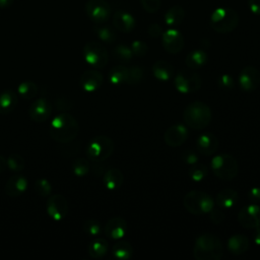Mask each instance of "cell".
<instances>
[{"instance_id": "1", "label": "cell", "mask_w": 260, "mask_h": 260, "mask_svg": "<svg viewBox=\"0 0 260 260\" xmlns=\"http://www.w3.org/2000/svg\"><path fill=\"white\" fill-rule=\"evenodd\" d=\"M79 133L77 120L66 112L56 115L50 123L49 135L58 143H69L73 141Z\"/></svg>"}, {"instance_id": "2", "label": "cell", "mask_w": 260, "mask_h": 260, "mask_svg": "<svg viewBox=\"0 0 260 260\" xmlns=\"http://www.w3.org/2000/svg\"><path fill=\"white\" fill-rule=\"evenodd\" d=\"M193 256L196 260H220L223 256L222 242L213 234H202L194 243Z\"/></svg>"}, {"instance_id": "3", "label": "cell", "mask_w": 260, "mask_h": 260, "mask_svg": "<svg viewBox=\"0 0 260 260\" xmlns=\"http://www.w3.org/2000/svg\"><path fill=\"white\" fill-rule=\"evenodd\" d=\"M212 119V113L209 106L203 102L196 101L190 103L183 112V120L187 127L194 130L206 128Z\"/></svg>"}, {"instance_id": "4", "label": "cell", "mask_w": 260, "mask_h": 260, "mask_svg": "<svg viewBox=\"0 0 260 260\" xmlns=\"http://www.w3.org/2000/svg\"><path fill=\"white\" fill-rule=\"evenodd\" d=\"M238 13L229 7H218L213 10L209 18L210 27L218 34L233 31L239 24Z\"/></svg>"}, {"instance_id": "5", "label": "cell", "mask_w": 260, "mask_h": 260, "mask_svg": "<svg viewBox=\"0 0 260 260\" xmlns=\"http://www.w3.org/2000/svg\"><path fill=\"white\" fill-rule=\"evenodd\" d=\"M213 198L206 192L193 190L188 192L183 198V205L186 210L195 215L209 213L214 208Z\"/></svg>"}, {"instance_id": "6", "label": "cell", "mask_w": 260, "mask_h": 260, "mask_svg": "<svg viewBox=\"0 0 260 260\" xmlns=\"http://www.w3.org/2000/svg\"><path fill=\"white\" fill-rule=\"evenodd\" d=\"M115 149L114 141L105 135L93 137L86 146V157L92 162H102L109 158Z\"/></svg>"}, {"instance_id": "7", "label": "cell", "mask_w": 260, "mask_h": 260, "mask_svg": "<svg viewBox=\"0 0 260 260\" xmlns=\"http://www.w3.org/2000/svg\"><path fill=\"white\" fill-rule=\"evenodd\" d=\"M213 174L220 180L231 181L235 179L239 172V165L236 158L229 153L215 155L210 162Z\"/></svg>"}, {"instance_id": "8", "label": "cell", "mask_w": 260, "mask_h": 260, "mask_svg": "<svg viewBox=\"0 0 260 260\" xmlns=\"http://www.w3.org/2000/svg\"><path fill=\"white\" fill-rule=\"evenodd\" d=\"M83 58L85 62L93 68H104L109 61V53L106 48L99 42L91 41L83 47Z\"/></svg>"}, {"instance_id": "9", "label": "cell", "mask_w": 260, "mask_h": 260, "mask_svg": "<svg viewBox=\"0 0 260 260\" xmlns=\"http://www.w3.org/2000/svg\"><path fill=\"white\" fill-rule=\"evenodd\" d=\"M175 88L181 93H193L200 89L202 79L199 74L188 70L179 71L174 77Z\"/></svg>"}, {"instance_id": "10", "label": "cell", "mask_w": 260, "mask_h": 260, "mask_svg": "<svg viewBox=\"0 0 260 260\" xmlns=\"http://www.w3.org/2000/svg\"><path fill=\"white\" fill-rule=\"evenodd\" d=\"M46 211L51 219L55 221L63 220L69 211L67 199L62 194L50 195L47 200Z\"/></svg>"}, {"instance_id": "11", "label": "cell", "mask_w": 260, "mask_h": 260, "mask_svg": "<svg viewBox=\"0 0 260 260\" xmlns=\"http://www.w3.org/2000/svg\"><path fill=\"white\" fill-rule=\"evenodd\" d=\"M87 16L95 23L106 22L111 16V7L106 0H88L85 4Z\"/></svg>"}, {"instance_id": "12", "label": "cell", "mask_w": 260, "mask_h": 260, "mask_svg": "<svg viewBox=\"0 0 260 260\" xmlns=\"http://www.w3.org/2000/svg\"><path fill=\"white\" fill-rule=\"evenodd\" d=\"M238 221L244 229H256L260 226V206L250 203L244 206L238 213Z\"/></svg>"}, {"instance_id": "13", "label": "cell", "mask_w": 260, "mask_h": 260, "mask_svg": "<svg viewBox=\"0 0 260 260\" xmlns=\"http://www.w3.org/2000/svg\"><path fill=\"white\" fill-rule=\"evenodd\" d=\"M239 85L243 91L251 92L260 85V71L254 66H246L239 75Z\"/></svg>"}, {"instance_id": "14", "label": "cell", "mask_w": 260, "mask_h": 260, "mask_svg": "<svg viewBox=\"0 0 260 260\" xmlns=\"http://www.w3.org/2000/svg\"><path fill=\"white\" fill-rule=\"evenodd\" d=\"M28 114L32 121L37 123L45 122L52 114V104L46 98H38L30 104Z\"/></svg>"}, {"instance_id": "15", "label": "cell", "mask_w": 260, "mask_h": 260, "mask_svg": "<svg viewBox=\"0 0 260 260\" xmlns=\"http://www.w3.org/2000/svg\"><path fill=\"white\" fill-rule=\"evenodd\" d=\"M164 49L170 54L179 53L184 47V37L175 27H170L161 35Z\"/></svg>"}, {"instance_id": "16", "label": "cell", "mask_w": 260, "mask_h": 260, "mask_svg": "<svg viewBox=\"0 0 260 260\" xmlns=\"http://www.w3.org/2000/svg\"><path fill=\"white\" fill-rule=\"evenodd\" d=\"M189 131L186 125L177 123L170 126L164 133L165 142L171 147L181 146L188 138Z\"/></svg>"}, {"instance_id": "17", "label": "cell", "mask_w": 260, "mask_h": 260, "mask_svg": "<svg viewBox=\"0 0 260 260\" xmlns=\"http://www.w3.org/2000/svg\"><path fill=\"white\" fill-rule=\"evenodd\" d=\"M104 81L103 74L94 69L86 70L80 76L79 84L80 87L86 92H93L98 90Z\"/></svg>"}, {"instance_id": "18", "label": "cell", "mask_w": 260, "mask_h": 260, "mask_svg": "<svg viewBox=\"0 0 260 260\" xmlns=\"http://www.w3.org/2000/svg\"><path fill=\"white\" fill-rule=\"evenodd\" d=\"M218 139L217 137L210 133V132H204L201 135L198 136L196 140V146L197 150L200 154L204 156L212 155L218 148Z\"/></svg>"}, {"instance_id": "19", "label": "cell", "mask_w": 260, "mask_h": 260, "mask_svg": "<svg viewBox=\"0 0 260 260\" xmlns=\"http://www.w3.org/2000/svg\"><path fill=\"white\" fill-rule=\"evenodd\" d=\"M104 233L112 240H120L127 233V222L122 217H112L105 224Z\"/></svg>"}, {"instance_id": "20", "label": "cell", "mask_w": 260, "mask_h": 260, "mask_svg": "<svg viewBox=\"0 0 260 260\" xmlns=\"http://www.w3.org/2000/svg\"><path fill=\"white\" fill-rule=\"evenodd\" d=\"M113 25L117 30L128 34L135 28L136 20L131 13L124 10H118L113 15Z\"/></svg>"}, {"instance_id": "21", "label": "cell", "mask_w": 260, "mask_h": 260, "mask_svg": "<svg viewBox=\"0 0 260 260\" xmlns=\"http://www.w3.org/2000/svg\"><path fill=\"white\" fill-rule=\"evenodd\" d=\"M27 187L28 181L26 177L22 175H14L6 182L4 190L9 197H19L26 191Z\"/></svg>"}, {"instance_id": "22", "label": "cell", "mask_w": 260, "mask_h": 260, "mask_svg": "<svg viewBox=\"0 0 260 260\" xmlns=\"http://www.w3.org/2000/svg\"><path fill=\"white\" fill-rule=\"evenodd\" d=\"M239 201V194L236 190L226 188L221 190L215 197V204L221 209H230Z\"/></svg>"}, {"instance_id": "23", "label": "cell", "mask_w": 260, "mask_h": 260, "mask_svg": "<svg viewBox=\"0 0 260 260\" xmlns=\"http://www.w3.org/2000/svg\"><path fill=\"white\" fill-rule=\"evenodd\" d=\"M124 182L123 173L116 168H111L107 170L103 176V183L108 190L114 191L118 190Z\"/></svg>"}, {"instance_id": "24", "label": "cell", "mask_w": 260, "mask_h": 260, "mask_svg": "<svg viewBox=\"0 0 260 260\" xmlns=\"http://www.w3.org/2000/svg\"><path fill=\"white\" fill-rule=\"evenodd\" d=\"M250 247L248 237L242 234H235L230 237L228 241V249L233 255H241L245 253Z\"/></svg>"}, {"instance_id": "25", "label": "cell", "mask_w": 260, "mask_h": 260, "mask_svg": "<svg viewBox=\"0 0 260 260\" xmlns=\"http://www.w3.org/2000/svg\"><path fill=\"white\" fill-rule=\"evenodd\" d=\"M18 102V94L12 89H5L0 92V114L7 115L11 113Z\"/></svg>"}, {"instance_id": "26", "label": "cell", "mask_w": 260, "mask_h": 260, "mask_svg": "<svg viewBox=\"0 0 260 260\" xmlns=\"http://www.w3.org/2000/svg\"><path fill=\"white\" fill-rule=\"evenodd\" d=\"M207 53L202 49H196L188 53V55L185 58V63L190 69L196 70L203 67L207 63Z\"/></svg>"}, {"instance_id": "27", "label": "cell", "mask_w": 260, "mask_h": 260, "mask_svg": "<svg viewBox=\"0 0 260 260\" xmlns=\"http://www.w3.org/2000/svg\"><path fill=\"white\" fill-rule=\"evenodd\" d=\"M152 73L157 80L168 81L174 75V68L169 62L158 60L152 65Z\"/></svg>"}, {"instance_id": "28", "label": "cell", "mask_w": 260, "mask_h": 260, "mask_svg": "<svg viewBox=\"0 0 260 260\" xmlns=\"http://www.w3.org/2000/svg\"><path fill=\"white\" fill-rule=\"evenodd\" d=\"M184 16L185 11L183 7L180 5H174L165 13V22L169 27H176L183 22Z\"/></svg>"}, {"instance_id": "29", "label": "cell", "mask_w": 260, "mask_h": 260, "mask_svg": "<svg viewBox=\"0 0 260 260\" xmlns=\"http://www.w3.org/2000/svg\"><path fill=\"white\" fill-rule=\"evenodd\" d=\"M109 250V243L103 238H96L91 241L87 247L88 254L93 259L103 258Z\"/></svg>"}, {"instance_id": "30", "label": "cell", "mask_w": 260, "mask_h": 260, "mask_svg": "<svg viewBox=\"0 0 260 260\" xmlns=\"http://www.w3.org/2000/svg\"><path fill=\"white\" fill-rule=\"evenodd\" d=\"M133 247L127 241H118L112 248V255L119 260H128L133 255Z\"/></svg>"}, {"instance_id": "31", "label": "cell", "mask_w": 260, "mask_h": 260, "mask_svg": "<svg viewBox=\"0 0 260 260\" xmlns=\"http://www.w3.org/2000/svg\"><path fill=\"white\" fill-rule=\"evenodd\" d=\"M127 69L128 67L124 65H116L112 67L109 71V81L114 85H120L126 83L127 78Z\"/></svg>"}, {"instance_id": "32", "label": "cell", "mask_w": 260, "mask_h": 260, "mask_svg": "<svg viewBox=\"0 0 260 260\" xmlns=\"http://www.w3.org/2000/svg\"><path fill=\"white\" fill-rule=\"evenodd\" d=\"M38 93V86L31 80H24L17 86V94L25 100L35 99Z\"/></svg>"}, {"instance_id": "33", "label": "cell", "mask_w": 260, "mask_h": 260, "mask_svg": "<svg viewBox=\"0 0 260 260\" xmlns=\"http://www.w3.org/2000/svg\"><path fill=\"white\" fill-rule=\"evenodd\" d=\"M112 55L116 60L121 62H128L133 57V52L131 48L125 44H119L112 50Z\"/></svg>"}, {"instance_id": "34", "label": "cell", "mask_w": 260, "mask_h": 260, "mask_svg": "<svg viewBox=\"0 0 260 260\" xmlns=\"http://www.w3.org/2000/svg\"><path fill=\"white\" fill-rule=\"evenodd\" d=\"M189 177L194 182H200L206 178L208 175V168L206 165L201 162H196L192 165L188 172Z\"/></svg>"}, {"instance_id": "35", "label": "cell", "mask_w": 260, "mask_h": 260, "mask_svg": "<svg viewBox=\"0 0 260 260\" xmlns=\"http://www.w3.org/2000/svg\"><path fill=\"white\" fill-rule=\"evenodd\" d=\"M144 76V70L140 66H132L127 69L126 83L129 85H135L142 81Z\"/></svg>"}, {"instance_id": "36", "label": "cell", "mask_w": 260, "mask_h": 260, "mask_svg": "<svg viewBox=\"0 0 260 260\" xmlns=\"http://www.w3.org/2000/svg\"><path fill=\"white\" fill-rule=\"evenodd\" d=\"M90 171L89 159L79 157L75 159L72 164V172L76 177H84Z\"/></svg>"}, {"instance_id": "37", "label": "cell", "mask_w": 260, "mask_h": 260, "mask_svg": "<svg viewBox=\"0 0 260 260\" xmlns=\"http://www.w3.org/2000/svg\"><path fill=\"white\" fill-rule=\"evenodd\" d=\"M34 190L39 196L49 197L52 193V185L47 179L40 178L35 181Z\"/></svg>"}, {"instance_id": "38", "label": "cell", "mask_w": 260, "mask_h": 260, "mask_svg": "<svg viewBox=\"0 0 260 260\" xmlns=\"http://www.w3.org/2000/svg\"><path fill=\"white\" fill-rule=\"evenodd\" d=\"M6 162H7V168L13 172V173H19L21 172L24 167H25V161L24 158L19 155V154H15L12 153L10 154L7 158H6Z\"/></svg>"}, {"instance_id": "39", "label": "cell", "mask_w": 260, "mask_h": 260, "mask_svg": "<svg viewBox=\"0 0 260 260\" xmlns=\"http://www.w3.org/2000/svg\"><path fill=\"white\" fill-rule=\"evenodd\" d=\"M94 32L102 42L110 44L116 40L115 30L109 26H95Z\"/></svg>"}, {"instance_id": "40", "label": "cell", "mask_w": 260, "mask_h": 260, "mask_svg": "<svg viewBox=\"0 0 260 260\" xmlns=\"http://www.w3.org/2000/svg\"><path fill=\"white\" fill-rule=\"evenodd\" d=\"M83 230L87 235H89L91 237H96L101 234L102 226H101L100 222L96 221L95 219H87L83 223Z\"/></svg>"}, {"instance_id": "41", "label": "cell", "mask_w": 260, "mask_h": 260, "mask_svg": "<svg viewBox=\"0 0 260 260\" xmlns=\"http://www.w3.org/2000/svg\"><path fill=\"white\" fill-rule=\"evenodd\" d=\"M130 48L133 52V55H135L136 57H139V58L144 57L148 52V46L146 45L145 42L140 41V40H136V41L132 42Z\"/></svg>"}, {"instance_id": "42", "label": "cell", "mask_w": 260, "mask_h": 260, "mask_svg": "<svg viewBox=\"0 0 260 260\" xmlns=\"http://www.w3.org/2000/svg\"><path fill=\"white\" fill-rule=\"evenodd\" d=\"M217 85L222 90H231L235 86V81L230 74H222L217 79Z\"/></svg>"}, {"instance_id": "43", "label": "cell", "mask_w": 260, "mask_h": 260, "mask_svg": "<svg viewBox=\"0 0 260 260\" xmlns=\"http://www.w3.org/2000/svg\"><path fill=\"white\" fill-rule=\"evenodd\" d=\"M140 3L146 12L155 13L160 8L161 0H140Z\"/></svg>"}, {"instance_id": "44", "label": "cell", "mask_w": 260, "mask_h": 260, "mask_svg": "<svg viewBox=\"0 0 260 260\" xmlns=\"http://www.w3.org/2000/svg\"><path fill=\"white\" fill-rule=\"evenodd\" d=\"M55 106L56 108L61 111V112H66L68 110H70L73 106V102L69 99V98H66V96H61V98H58L56 101H55Z\"/></svg>"}, {"instance_id": "45", "label": "cell", "mask_w": 260, "mask_h": 260, "mask_svg": "<svg viewBox=\"0 0 260 260\" xmlns=\"http://www.w3.org/2000/svg\"><path fill=\"white\" fill-rule=\"evenodd\" d=\"M182 159H183V161H184L185 164L192 166V165L198 162L199 156H198V154H197L194 150H192V149H186V150L182 153Z\"/></svg>"}, {"instance_id": "46", "label": "cell", "mask_w": 260, "mask_h": 260, "mask_svg": "<svg viewBox=\"0 0 260 260\" xmlns=\"http://www.w3.org/2000/svg\"><path fill=\"white\" fill-rule=\"evenodd\" d=\"M209 216H210V220L215 224L221 223L225 217V215L221 209H214V208L209 212Z\"/></svg>"}, {"instance_id": "47", "label": "cell", "mask_w": 260, "mask_h": 260, "mask_svg": "<svg viewBox=\"0 0 260 260\" xmlns=\"http://www.w3.org/2000/svg\"><path fill=\"white\" fill-rule=\"evenodd\" d=\"M247 197L251 203L257 204L258 202H260V188L259 187L251 188L247 193Z\"/></svg>"}, {"instance_id": "48", "label": "cell", "mask_w": 260, "mask_h": 260, "mask_svg": "<svg viewBox=\"0 0 260 260\" xmlns=\"http://www.w3.org/2000/svg\"><path fill=\"white\" fill-rule=\"evenodd\" d=\"M149 36H151L152 38H158V37H161L164 30L161 28V26L157 23H152L148 26V29H147Z\"/></svg>"}, {"instance_id": "49", "label": "cell", "mask_w": 260, "mask_h": 260, "mask_svg": "<svg viewBox=\"0 0 260 260\" xmlns=\"http://www.w3.org/2000/svg\"><path fill=\"white\" fill-rule=\"evenodd\" d=\"M249 10L256 15H260V0H248Z\"/></svg>"}, {"instance_id": "50", "label": "cell", "mask_w": 260, "mask_h": 260, "mask_svg": "<svg viewBox=\"0 0 260 260\" xmlns=\"http://www.w3.org/2000/svg\"><path fill=\"white\" fill-rule=\"evenodd\" d=\"M253 241L256 245L260 246V226L255 229V232L253 233Z\"/></svg>"}, {"instance_id": "51", "label": "cell", "mask_w": 260, "mask_h": 260, "mask_svg": "<svg viewBox=\"0 0 260 260\" xmlns=\"http://www.w3.org/2000/svg\"><path fill=\"white\" fill-rule=\"evenodd\" d=\"M6 168H7L6 158H5L3 155H0V173L4 172Z\"/></svg>"}, {"instance_id": "52", "label": "cell", "mask_w": 260, "mask_h": 260, "mask_svg": "<svg viewBox=\"0 0 260 260\" xmlns=\"http://www.w3.org/2000/svg\"><path fill=\"white\" fill-rule=\"evenodd\" d=\"M13 0H0V8H7L11 6Z\"/></svg>"}]
</instances>
